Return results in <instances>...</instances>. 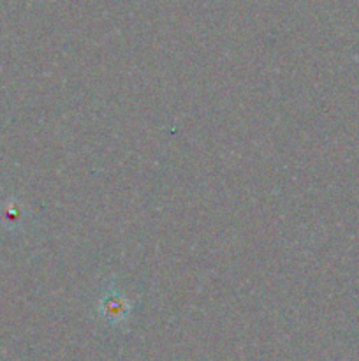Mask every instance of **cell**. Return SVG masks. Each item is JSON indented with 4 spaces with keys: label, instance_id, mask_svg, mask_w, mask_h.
<instances>
[{
    "label": "cell",
    "instance_id": "1",
    "mask_svg": "<svg viewBox=\"0 0 359 361\" xmlns=\"http://www.w3.org/2000/svg\"><path fill=\"white\" fill-rule=\"evenodd\" d=\"M95 309H97L99 317L104 319L109 326L123 328L129 323V317L132 314V302L116 288L115 282H109L102 289Z\"/></svg>",
    "mask_w": 359,
    "mask_h": 361
}]
</instances>
